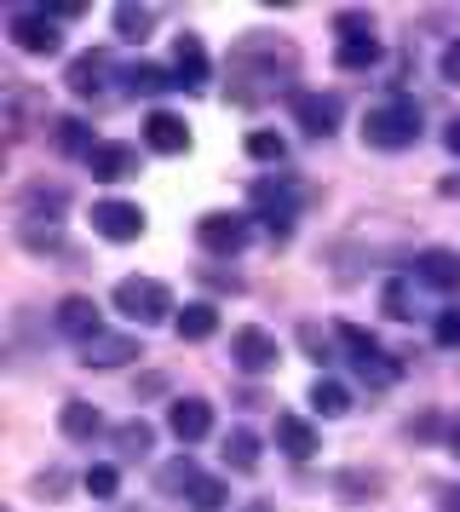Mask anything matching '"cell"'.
Listing matches in <instances>:
<instances>
[{"instance_id":"cell-1","label":"cell","mask_w":460,"mask_h":512,"mask_svg":"<svg viewBox=\"0 0 460 512\" xmlns=\"http://www.w3.org/2000/svg\"><path fill=\"white\" fill-rule=\"evenodd\" d=\"M363 139L374 150H409V144H420V104L409 93H391L386 104H374L363 116Z\"/></svg>"},{"instance_id":"cell-2","label":"cell","mask_w":460,"mask_h":512,"mask_svg":"<svg viewBox=\"0 0 460 512\" xmlns=\"http://www.w3.org/2000/svg\"><path fill=\"white\" fill-rule=\"evenodd\" d=\"M115 311L121 317H133L138 328H150V323H167L179 305H173V288L156 277H121L115 282Z\"/></svg>"},{"instance_id":"cell-3","label":"cell","mask_w":460,"mask_h":512,"mask_svg":"<svg viewBox=\"0 0 460 512\" xmlns=\"http://www.w3.org/2000/svg\"><path fill=\"white\" fill-rule=\"evenodd\" d=\"M253 213L271 225V236H288V225L299 219V202H305V185L299 179H288V173H276V179H259L253 185Z\"/></svg>"},{"instance_id":"cell-4","label":"cell","mask_w":460,"mask_h":512,"mask_svg":"<svg viewBox=\"0 0 460 512\" xmlns=\"http://www.w3.org/2000/svg\"><path fill=\"white\" fill-rule=\"evenodd\" d=\"M6 35H12V47L29 52V58L64 52V29H58V18H52L46 6H18V12L6 18Z\"/></svg>"},{"instance_id":"cell-5","label":"cell","mask_w":460,"mask_h":512,"mask_svg":"<svg viewBox=\"0 0 460 512\" xmlns=\"http://www.w3.org/2000/svg\"><path fill=\"white\" fill-rule=\"evenodd\" d=\"M248 219L242 213H202L196 219V242H202L207 254H219V259H230V254H242L248 248Z\"/></svg>"},{"instance_id":"cell-6","label":"cell","mask_w":460,"mask_h":512,"mask_svg":"<svg viewBox=\"0 0 460 512\" xmlns=\"http://www.w3.org/2000/svg\"><path fill=\"white\" fill-rule=\"evenodd\" d=\"M276 357H282V346H276V334H265V328H236L230 334V363L242 374H271Z\"/></svg>"},{"instance_id":"cell-7","label":"cell","mask_w":460,"mask_h":512,"mask_svg":"<svg viewBox=\"0 0 460 512\" xmlns=\"http://www.w3.org/2000/svg\"><path fill=\"white\" fill-rule=\"evenodd\" d=\"M92 231L104 242H138L144 236V208L138 202H92Z\"/></svg>"},{"instance_id":"cell-8","label":"cell","mask_w":460,"mask_h":512,"mask_svg":"<svg viewBox=\"0 0 460 512\" xmlns=\"http://www.w3.org/2000/svg\"><path fill=\"white\" fill-rule=\"evenodd\" d=\"M87 173L98 185H121V179H133L138 173V150L121 139H98V150L87 156Z\"/></svg>"},{"instance_id":"cell-9","label":"cell","mask_w":460,"mask_h":512,"mask_svg":"<svg viewBox=\"0 0 460 512\" xmlns=\"http://www.w3.org/2000/svg\"><path fill=\"white\" fill-rule=\"evenodd\" d=\"M58 334H69V340H98L104 334V317H98V300H87V294H69V300H58Z\"/></svg>"},{"instance_id":"cell-10","label":"cell","mask_w":460,"mask_h":512,"mask_svg":"<svg viewBox=\"0 0 460 512\" xmlns=\"http://www.w3.org/2000/svg\"><path fill=\"white\" fill-rule=\"evenodd\" d=\"M144 144H150L156 156H184V150H190V127H184V116H173V110H150V116H144Z\"/></svg>"},{"instance_id":"cell-11","label":"cell","mask_w":460,"mask_h":512,"mask_svg":"<svg viewBox=\"0 0 460 512\" xmlns=\"http://www.w3.org/2000/svg\"><path fill=\"white\" fill-rule=\"evenodd\" d=\"M64 81H69V93L75 98H98L104 93V81H110V52H81V58H69V70H64Z\"/></svg>"},{"instance_id":"cell-12","label":"cell","mask_w":460,"mask_h":512,"mask_svg":"<svg viewBox=\"0 0 460 512\" xmlns=\"http://www.w3.org/2000/svg\"><path fill=\"white\" fill-rule=\"evenodd\" d=\"M294 116H299V127H305L311 139H328V133L340 127V98H328V93H294Z\"/></svg>"},{"instance_id":"cell-13","label":"cell","mask_w":460,"mask_h":512,"mask_svg":"<svg viewBox=\"0 0 460 512\" xmlns=\"http://www.w3.org/2000/svg\"><path fill=\"white\" fill-rule=\"evenodd\" d=\"M167 432L179 443H202L213 432V409H207L202 397H179L173 409H167Z\"/></svg>"},{"instance_id":"cell-14","label":"cell","mask_w":460,"mask_h":512,"mask_svg":"<svg viewBox=\"0 0 460 512\" xmlns=\"http://www.w3.org/2000/svg\"><path fill=\"white\" fill-rule=\"evenodd\" d=\"M414 277L426 282V288H437V294H455L460 288V254H449V248H426V254L414 259Z\"/></svg>"},{"instance_id":"cell-15","label":"cell","mask_w":460,"mask_h":512,"mask_svg":"<svg viewBox=\"0 0 460 512\" xmlns=\"http://www.w3.org/2000/svg\"><path fill=\"white\" fill-rule=\"evenodd\" d=\"M127 357H144L133 334H98V340L81 346V363H87V369H121Z\"/></svg>"},{"instance_id":"cell-16","label":"cell","mask_w":460,"mask_h":512,"mask_svg":"<svg viewBox=\"0 0 460 512\" xmlns=\"http://www.w3.org/2000/svg\"><path fill=\"white\" fill-rule=\"evenodd\" d=\"M58 432H64L69 443H92L98 432H104V415H98V403H87V397H69L64 409H58Z\"/></svg>"},{"instance_id":"cell-17","label":"cell","mask_w":460,"mask_h":512,"mask_svg":"<svg viewBox=\"0 0 460 512\" xmlns=\"http://www.w3.org/2000/svg\"><path fill=\"white\" fill-rule=\"evenodd\" d=\"M64 208H69V190L64 185H29L23 190V225H58L64 219Z\"/></svg>"},{"instance_id":"cell-18","label":"cell","mask_w":460,"mask_h":512,"mask_svg":"<svg viewBox=\"0 0 460 512\" xmlns=\"http://www.w3.org/2000/svg\"><path fill=\"white\" fill-rule=\"evenodd\" d=\"M276 449L288 455V461H311L317 455V426L299 415H276Z\"/></svg>"},{"instance_id":"cell-19","label":"cell","mask_w":460,"mask_h":512,"mask_svg":"<svg viewBox=\"0 0 460 512\" xmlns=\"http://www.w3.org/2000/svg\"><path fill=\"white\" fill-rule=\"evenodd\" d=\"M167 70L179 75V87H202L207 81V47L196 35H173V64Z\"/></svg>"},{"instance_id":"cell-20","label":"cell","mask_w":460,"mask_h":512,"mask_svg":"<svg viewBox=\"0 0 460 512\" xmlns=\"http://www.w3.org/2000/svg\"><path fill=\"white\" fill-rule=\"evenodd\" d=\"M52 144H58L64 156H81V162L98 150V139H92V127L81 116H58V121H52Z\"/></svg>"},{"instance_id":"cell-21","label":"cell","mask_w":460,"mask_h":512,"mask_svg":"<svg viewBox=\"0 0 460 512\" xmlns=\"http://www.w3.org/2000/svg\"><path fill=\"white\" fill-rule=\"evenodd\" d=\"M121 81H127V93H133V98H161V93H173V87H179V75L161 70V64H133Z\"/></svg>"},{"instance_id":"cell-22","label":"cell","mask_w":460,"mask_h":512,"mask_svg":"<svg viewBox=\"0 0 460 512\" xmlns=\"http://www.w3.org/2000/svg\"><path fill=\"white\" fill-rule=\"evenodd\" d=\"M110 438H115V455H121V461H144L150 443H156V426H150V420H121Z\"/></svg>"},{"instance_id":"cell-23","label":"cell","mask_w":460,"mask_h":512,"mask_svg":"<svg viewBox=\"0 0 460 512\" xmlns=\"http://www.w3.org/2000/svg\"><path fill=\"white\" fill-rule=\"evenodd\" d=\"M110 24H115V35L121 41H150V29H156V6H115L110 12Z\"/></svg>"},{"instance_id":"cell-24","label":"cell","mask_w":460,"mask_h":512,"mask_svg":"<svg viewBox=\"0 0 460 512\" xmlns=\"http://www.w3.org/2000/svg\"><path fill=\"white\" fill-rule=\"evenodd\" d=\"M173 328H179V340H213L219 334V311L213 305H184L173 317Z\"/></svg>"},{"instance_id":"cell-25","label":"cell","mask_w":460,"mask_h":512,"mask_svg":"<svg viewBox=\"0 0 460 512\" xmlns=\"http://www.w3.org/2000/svg\"><path fill=\"white\" fill-rule=\"evenodd\" d=\"M311 409H317L322 420H340L345 409H351V392H345L340 380H317V386H311Z\"/></svg>"},{"instance_id":"cell-26","label":"cell","mask_w":460,"mask_h":512,"mask_svg":"<svg viewBox=\"0 0 460 512\" xmlns=\"http://www.w3.org/2000/svg\"><path fill=\"white\" fill-rule=\"evenodd\" d=\"M225 466H236V472H253L259 466V438H253L248 426H236L225 438Z\"/></svg>"},{"instance_id":"cell-27","label":"cell","mask_w":460,"mask_h":512,"mask_svg":"<svg viewBox=\"0 0 460 512\" xmlns=\"http://www.w3.org/2000/svg\"><path fill=\"white\" fill-rule=\"evenodd\" d=\"M334 64H340L345 75H363L380 64V41H351V47H334Z\"/></svg>"},{"instance_id":"cell-28","label":"cell","mask_w":460,"mask_h":512,"mask_svg":"<svg viewBox=\"0 0 460 512\" xmlns=\"http://www.w3.org/2000/svg\"><path fill=\"white\" fill-rule=\"evenodd\" d=\"M334 35H340V47L374 41V18H368V12H340V18H334Z\"/></svg>"},{"instance_id":"cell-29","label":"cell","mask_w":460,"mask_h":512,"mask_svg":"<svg viewBox=\"0 0 460 512\" xmlns=\"http://www.w3.org/2000/svg\"><path fill=\"white\" fill-rule=\"evenodd\" d=\"M248 156H253V162H282V156H288V144H282V133L259 127V133H248Z\"/></svg>"},{"instance_id":"cell-30","label":"cell","mask_w":460,"mask_h":512,"mask_svg":"<svg viewBox=\"0 0 460 512\" xmlns=\"http://www.w3.org/2000/svg\"><path fill=\"white\" fill-rule=\"evenodd\" d=\"M196 478H202V472H196V461H190V455H179V461L173 466H161V489H167V495H190V484H196Z\"/></svg>"},{"instance_id":"cell-31","label":"cell","mask_w":460,"mask_h":512,"mask_svg":"<svg viewBox=\"0 0 460 512\" xmlns=\"http://www.w3.org/2000/svg\"><path fill=\"white\" fill-rule=\"evenodd\" d=\"M81 484H87L92 501H115V489H121V472H115V466H87V478H81Z\"/></svg>"},{"instance_id":"cell-32","label":"cell","mask_w":460,"mask_h":512,"mask_svg":"<svg viewBox=\"0 0 460 512\" xmlns=\"http://www.w3.org/2000/svg\"><path fill=\"white\" fill-rule=\"evenodd\" d=\"M190 507H196V512H219V507H225V484L202 472V478L190 484Z\"/></svg>"},{"instance_id":"cell-33","label":"cell","mask_w":460,"mask_h":512,"mask_svg":"<svg viewBox=\"0 0 460 512\" xmlns=\"http://www.w3.org/2000/svg\"><path fill=\"white\" fill-rule=\"evenodd\" d=\"M380 305H386V317L409 323V317H414V311H409V282H403V277H391L386 288H380Z\"/></svg>"},{"instance_id":"cell-34","label":"cell","mask_w":460,"mask_h":512,"mask_svg":"<svg viewBox=\"0 0 460 512\" xmlns=\"http://www.w3.org/2000/svg\"><path fill=\"white\" fill-rule=\"evenodd\" d=\"M432 340H437V346H449V351L460 346V305H443V311H437Z\"/></svg>"},{"instance_id":"cell-35","label":"cell","mask_w":460,"mask_h":512,"mask_svg":"<svg viewBox=\"0 0 460 512\" xmlns=\"http://www.w3.org/2000/svg\"><path fill=\"white\" fill-rule=\"evenodd\" d=\"M437 75H443L449 87H460V41H449V47H443V58H437Z\"/></svg>"},{"instance_id":"cell-36","label":"cell","mask_w":460,"mask_h":512,"mask_svg":"<svg viewBox=\"0 0 460 512\" xmlns=\"http://www.w3.org/2000/svg\"><path fill=\"white\" fill-rule=\"evenodd\" d=\"M305 346H311V351H317V363H328V340H322V334H317V328H305Z\"/></svg>"},{"instance_id":"cell-37","label":"cell","mask_w":460,"mask_h":512,"mask_svg":"<svg viewBox=\"0 0 460 512\" xmlns=\"http://www.w3.org/2000/svg\"><path fill=\"white\" fill-rule=\"evenodd\" d=\"M443 144H449V156H460V116L443 127Z\"/></svg>"},{"instance_id":"cell-38","label":"cell","mask_w":460,"mask_h":512,"mask_svg":"<svg viewBox=\"0 0 460 512\" xmlns=\"http://www.w3.org/2000/svg\"><path fill=\"white\" fill-rule=\"evenodd\" d=\"M437 501H443V512H460V484H449L443 495H437Z\"/></svg>"},{"instance_id":"cell-39","label":"cell","mask_w":460,"mask_h":512,"mask_svg":"<svg viewBox=\"0 0 460 512\" xmlns=\"http://www.w3.org/2000/svg\"><path fill=\"white\" fill-rule=\"evenodd\" d=\"M449 449H455V455H460V420H455V426H449Z\"/></svg>"},{"instance_id":"cell-40","label":"cell","mask_w":460,"mask_h":512,"mask_svg":"<svg viewBox=\"0 0 460 512\" xmlns=\"http://www.w3.org/2000/svg\"><path fill=\"white\" fill-rule=\"evenodd\" d=\"M248 512H271V507H265V501H253V507H248Z\"/></svg>"}]
</instances>
